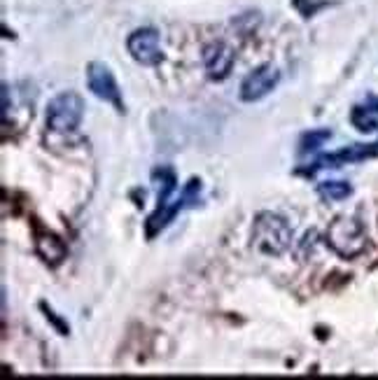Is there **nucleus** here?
Wrapping results in <instances>:
<instances>
[{
    "label": "nucleus",
    "mask_w": 378,
    "mask_h": 380,
    "mask_svg": "<svg viewBox=\"0 0 378 380\" xmlns=\"http://www.w3.org/2000/svg\"><path fill=\"white\" fill-rule=\"evenodd\" d=\"M84 117V101L75 91L54 96L47 108V128L52 133H72Z\"/></svg>",
    "instance_id": "7ed1b4c3"
},
{
    "label": "nucleus",
    "mask_w": 378,
    "mask_h": 380,
    "mask_svg": "<svg viewBox=\"0 0 378 380\" xmlns=\"http://www.w3.org/2000/svg\"><path fill=\"white\" fill-rule=\"evenodd\" d=\"M320 194L329 201H344L350 196V187L346 182H325L320 185Z\"/></svg>",
    "instance_id": "1a4fd4ad"
},
{
    "label": "nucleus",
    "mask_w": 378,
    "mask_h": 380,
    "mask_svg": "<svg viewBox=\"0 0 378 380\" xmlns=\"http://www.w3.org/2000/svg\"><path fill=\"white\" fill-rule=\"evenodd\" d=\"M35 252L45 263H50V266H57L66 259V243L61 241L59 236L50 234V231H42L35 238Z\"/></svg>",
    "instance_id": "6e6552de"
},
{
    "label": "nucleus",
    "mask_w": 378,
    "mask_h": 380,
    "mask_svg": "<svg viewBox=\"0 0 378 380\" xmlns=\"http://www.w3.org/2000/svg\"><path fill=\"white\" fill-rule=\"evenodd\" d=\"M325 241L344 259H355L367 250V236L357 219L352 217H339L329 224Z\"/></svg>",
    "instance_id": "f03ea898"
},
{
    "label": "nucleus",
    "mask_w": 378,
    "mask_h": 380,
    "mask_svg": "<svg viewBox=\"0 0 378 380\" xmlns=\"http://www.w3.org/2000/svg\"><path fill=\"white\" fill-rule=\"evenodd\" d=\"M278 79H280V72L273 68V66H259V68H255L246 79H243L241 98L246 103L261 101V98L269 96L271 91L276 89Z\"/></svg>",
    "instance_id": "423d86ee"
},
{
    "label": "nucleus",
    "mask_w": 378,
    "mask_h": 380,
    "mask_svg": "<svg viewBox=\"0 0 378 380\" xmlns=\"http://www.w3.org/2000/svg\"><path fill=\"white\" fill-rule=\"evenodd\" d=\"M234 49L224 42H212L203 49V66L206 72H208L210 79H224L231 72V66H234Z\"/></svg>",
    "instance_id": "0eeeda50"
},
{
    "label": "nucleus",
    "mask_w": 378,
    "mask_h": 380,
    "mask_svg": "<svg viewBox=\"0 0 378 380\" xmlns=\"http://www.w3.org/2000/svg\"><path fill=\"white\" fill-rule=\"evenodd\" d=\"M126 49H129L131 59L138 61L140 66H157L163 59L159 47V33L155 28L133 30L129 40H126Z\"/></svg>",
    "instance_id": "39448f33"
},
{
    "label": "nucleus",
    "mask_w": 378,
    "mask_h": 380,
    "mask_svg": "<svg viewBox=\"0 0 378 380\" xmlns=\"http://www.w3.org/2000/svg\"><path fill=\"white\" fill-rule=\"evenodd\" d=\"M42 310H45L47 320H50V322L54 324V327H57V329H59V332H61V336H68V332H70V327H68V324H66L63 320H59V317H57V312H52L50 308H47V306H45V303H42Z\"/></svg>",
    "instance_id": "9d476101"
},
{
    "label": "nucleus",
    "mask_w": 378,
    "mask_h": 380,
    "mask_svg": "<svg viewBox=\"0 0 378 380\" xmlns=\"http://www.w3.org/2000/svg\"><path fill=\"white\" fill-rule=\"evenodd\" d=\"M255 250L266 257H280L292 245V229L288 219L276 212H259L252 226Z\"/></svg>",
    "instance_id": "f257e3e1"
},
{
    "label": "nucleus",
    "mask_w": 378,
    "mask_h": 380,
    "mask_svg": "<svg viewBox=\"0 0 378 380\" xmlns=\"http://www.w3.org/2000/svg\"><path fill=\"white\" fill-rule=\"evenodd\" d=\"M295 8L301 12L304 17H313L315 14V10L320 8V5H313L310 0H295Z\"/></svg>",
    "instance_id": "9b49d317"
},
{
    "label": "nucleus",
    "mask_w": 378,
    "mask_h": 380,
    "mask_svg": "<svg viewBox=\"0 0 378 380\" xmlns=\"http://www.w3.org/2000/svg\"><path fill=\"white\" fill-rule=\"evenodd\" d=\"M87 84L91 89V94H94L96 98H101V101H106V103H112V106L117 108L119 112H124L117 79H115L112 70H110L106 63H99V61H94V63L87 66Z\"/></svg>",
    "instance_id": "20e7f679"
}]
</instances>
